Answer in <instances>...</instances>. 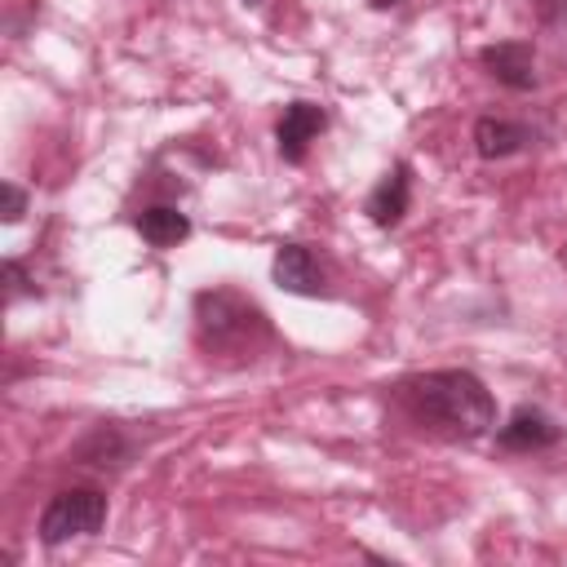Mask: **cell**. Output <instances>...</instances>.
I'll list each match as a JSON object with an SVG mask.
<instances>
[{"label": "cell", "instance_id": "1", "mask_svg": "<svg viewBox=\"0 0 567 567\" xmlns=\"http://www.w3.org/2000/svg\"><path fill=\"white\" fill-rule=\"evenodd\" d=\"M408 403L416 416L452 430V434H487L496 425V403L487 394V385L465 372V368H443V372H425L416 381H408Z\"/></svg>", "mask_w": 567, "mask_h": 567}, {"label": "cell", "instance_id": "2", "mask_svg": "<svg viewBox=\"0 0 567 567\" xmlns=\"http://www.w3.org/2000/svg\"><path fill=\"white\" fill-rule=\"evenodd\" d=\"M261 310L239 297L235 288H208L195 297V332L208 350H230V346H248L252 332H261Z\"/></svg>", "mask_w": 567, "mask_h": 567}, {"label": "cell", "instance_id": "3", "mask_svg": "<svg viewBox=\"0 0 567 567\" xmlns=\"http://www.w3.org/2000/svg\"><path fill=\"white\" fill-rule=\"evenodd\" d=\"M106 523V496L97 487H66L40 514V540L62 545L71 536H93Z\"/></svg>", "mask_w": 567, "mask_h": 567}, {"label": "cell", "instance_id": "4", "mask_svg": "<svg viewBox=\"0 0 567 567\" xmlns=\"http://www.w3.org/2000/svg\"><path fill=\"white\" fill-rule=\"evenodd\" d=\"M323 124H328L323 106H315V102H288L284 115H279V128H275L279 155H284L288 164H301L306 151H310V142L323 133Z\"/></svg>", "mask_w": 567, "mask_h": 567}, {"label": "cell", "instance_id": "5", "mask_svg": "<svg viewBox=\"0 0 567 567\" xmlns=\"http://www.w3.org/2000/svg\"><path fill=\"white\" fill-rule=\"evenodd\" d=\"M478 62L505 84V89H536V53L527 40H501V44H487L478 53Z\"/></svg>", "mask_w": 567, "mask_h": 567}, {"label": "cell", "instance_id": "6", "mask_svg": "<svg viewBox=\"0 0 567 567\" xmlns=\"http://www.w3.org/2000/svg\"><path fill=\"white\" fill-rule=\"evenodd\" d=\"M270 270H275V284L284 292H297V297H319L323 292V270H319V261L306 244H279Z\"/></svg>", "mask_w": 567, "mask_h": 567}, {"label": "cell", "instance_id": "7", "mask_svg": "<svg viewBox=\"0 0 567 567\" xmlns=\"http://www.w3.org/2000/svg\"><path fill=\"white\" fill-rule=\"evenodd\" d=\"M558 439H563L558 421L545 416L540 408H518L501 425V447H509V452H540V447H554Z\"/></svg>", "mask_w": 567, "mask_h": 567}, {"label": "cell", "instance_id": "8", "mask_svg": "<svg viewBox=\"0 0 567 567\" xmlns=\"http://www.w3.org/2000/svg\"><path fill=\"white\" fill-rule=\"evenodd\" d=\"M532 142V128L518 124V120H501V115H483L474 124V151L483 159H505L514 151H523Z\"/></svg>", "mask_w": 567, "mask_h": 567}, {"label": "cell", "instance_id": "9", "mask_svg": "<svg viewBox=\"0 0 567 567\" xmlns=\"http://www.w3.org/2000/svg\"><path fill=\"white\" fill-rule=\"evenodd\" d=\"M408 199H412L408 164H394V168L377 182V190L368 195V217H372L377 226H394V221L408 213Z\"/></svg>", "mask_w": 567, "mask_h": 567}, {"label": "cell", "instance_id": "10", "mask_svg": "<svg viewBox=\"0 0 567 567\" xmlns=\"http://www.w3.org/2000/svg\"><path fill=\"white\" fill-rule=\"evenodd\" d=\"M137 230H142V239L151 248H173V244H182L190 235V221L173 204H151V208L137 213Z\"/></svg>", "mask_w": 567, "mask_h": 567}, {"label": "cell", "instance_id": "11", "mask_svg": "<svg viewBox=\"0 0 567 567\" xmlns=\"http://www.w3.org/2000/svg\"><path fill=\"white\" fill-rule=\"evenodd\" d=\"M0 195H4V221H18V217L27 213V195H22L13 182H4V186H0Z\"/></svg>", "mask_w": 567, "mask_h": 567}, {"label": "cell", "instance_id": "12", "mask_svg": "<svg viewBox=\"0 0 567 567\" xmlns=\"http://www.w3.org/2000/svg\"><path fill=\"white\" fill-rule=\"evenodd\" d=\"M4 279H9V297L27 292V275H22V266H18V261H4Z\"/></svg>", "mask_w": 567, "mask_h": 567}, {"label": "cell", "instance_id": "13", "mask_svg": "<svg viewBox=\"0 0 567 567\" xmlns=\"http://www.w3.org/2000/svg\"><path fill=\"white\" fill-rule=\"evenodd\" d=\"M372 9H390V4H403V0H368Z\"/></svg>", "mask_w": 567, "mask_h": 567}, {"label": "cell", "instance_id": "14", "mask_svg": "<svg viewBox=\"0 0 567 567\" xmlns=\"http://www.w3.org/2000/svg\"><path fill=\"white\" fill-rule=\"evenodd\" d=\"M244 4H266V0H244Z\"/></svg>", "mask_w": 567, "mask_h": 567}]
</instances>
